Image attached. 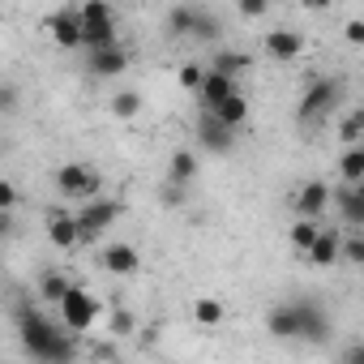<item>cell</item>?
Wrapping results in <instances>:
<instances>
[{"instance_id":"8","label":"cell","mask_w":364,"mask_h":364,"mask_svg":"<svg viewBox=\"0 0 364 364\" xmlns=\"http://www.w3.org/2000/svg\"><path fill=\"white\" fill-rule=\"evenodd\" d=\"M129 48H120V39L116 43H107V48H95L90 56H86V65H90V73L95 77H120V73H129Z\"/></svg>"},{"instance_id":"24","label":"cell","mask_w":364,"mask_h":364,"mask_svg":"<svg viewBox=\"0 0 364 364\" xmlns=\"http://www.w3.org/2000/svg\"><path fill=\"white\" fill-rule=\"evenodd\" d=\"M112 112H116L120 120L141 116V95H137V90H116V95H112Z\"/></svg>"},{"instance_id":"15","label":"cell","mask_w":364,"mask_h":364,"mask_svg":"<svg viewBox=\"0 0 364 364\" xmlns=\"http://www.w3.org/2000/svg\"><path fill=\"white\" fill-rule=\"evenodd\" d=\"M240 90V77H228V73H219V69H206V77H202V86H198V99H202V107H215L219 99H228V95H236Z\"/></svg>"},{"instance_id":"23","label":"cell","mask_w":364,"mask_h":364,"mask_svg":"<svg viewBox=\"0 0 364 364\" xmlns=\"http://www.w3.org/2000/svg\"><path fill=\"white\" fill-rule=\"evenodd\" d=\"M338 171H343V180H364V146L360 141H347V150L338 159Z\"/></svg>"},{"instance_id":"36","label":"cell","mask_w":364,"mask_h":364,"mask_svg":"<svg viewBox=\"0 0 364 364\" xmlns=\"http://www.w3.org/2000/svg\"><path fill=\"white\" fill-rule=\"evenodd\" d=\"M347 39L351 43H364V22H347Z\"/></svg>"},{"instance_id":"18","label":"cell","mask_w":364,"mask_h":364,"mask_svg":"<svg viewBox=\"0 0 364 364\" xmlns=\"http://www.w3.org/2000/svg\"><path fill=\"white\" fill-rule=\"evenodd\" d=\"M43 223H48V240L56 249H77V223H73L69 210H48Z\"/></svg>"},{"instance_id":"26","label":"cell","mask_w":364,"mask_h":364,"mask_svg":"<svg viewBox=\"0 0 364 364\" xmlns=\"http://www.w3.org/2000/svg\"><path fill=\"white\" fill-rule=\"evenodd\" d=\"M317 228H321V219H296V228H291V249L296 253H304L309 245H313V236H317Z\"/></svg>"},{"instance_id":"37","label":"cell","mask_w":364,"mask_h":364,"mask_svg":"<svg viewBox=\"0 0 364 364\" xmlns=\"http://www.w3.org/2000/svg\"><path fill=\"white\" fill-rule=\"evenodd\" d=\"M14 232V210H0V236Z\"/></svg>"},{"instance_id":"12","label":"cell","mask_w":364,"mask_h":364,"mask_svg":"<svg viewBox=\"0 0 364 364\" xmlns=\"http://www.w3.org/2000/svg\"><path fill=\"white\" fill-rule=\"evenodd\" d=\"M291 206H296V215H304V219H321V215L330 210V185H326V180H309V185L296 189Z\"/></svg>"},{"instance_id":"14","label":"cell","mask_w":364,"mask_h":364,"mask_svg":"<svg viewBox=\"0 0 364 364\" xmlns=\"http://www.w3.org/2000/svg\"><path fill=\"white\" fill-rule=\"evenodd\" d=\"M198 141H202V150H210V154H228V150L236 146V129H228V124H219L210 112H202V120H198Z\"/></svg>"},{"instance_id":"29","label":"cell","mask_w":364,"mask_h":364,"mask_svg":"<svg viewBox=\"0 0 364 364\" xmlns=\"http://www.w3.org/2000/svg\"><path fill=\"white\" fill-rule=\"evenodd\" d=\"M338 262H347V266H364V240H360V236L343 240V245H338Z\"/></svg>"},{"instance_id":"27","label":"cell","mask_w":364,"mask_h":364,"mask_svg":"<svg viewBox=\"0 0 364 364\" xmlns=\"http://www.w3.org/2000/svg\"><path fill=\"white\" fill-rule=\"evenodd\" d=\"M189 39H202V43H215L219 39V22H215V14H206V9H198L193 14V35Z\"/></svg>"},{"instance_id":"16","label":"cell","mask_w":364,"mask_h":364,"mask_svg":"<svg viewBox=\"0 0 364 364\" xmlns=\"http://www.w3.org/2000/svg\"><path fill=\"white\" fill-rule=\"evenodd\" d=\"M99 262H103V270H107V274H116V279H120V274H137V270H141V253H137L133 245H107Z\"/></svg>"},{"instance_id":"21","label":"cell","mask_w":364,"mask_h":364,"mask_svg":"<svg viewBox=\"0 0 364 364\" xmlns=\"http://www.w3.org/2000/svg\"><path fill=\"white\" fill-rule=\"evenodd\" d=\"M223 317H228V309H223L215 296H202V300L193 304V321H198V326H206V330L223 326Z\"/></svg>"},{"instance_id":"33","label":"cell","mask_w":364,"mask_h":364,"mask_svg":"<svg viewBox=\"0 0 364 364\" xmlns=\"http://www.w3.org/2000/svg\"><path fill=\"white\" fill-rule=\"evenodd\" d=\"M22 107V95H18V86H9V82H0V112H18Z\"/></svg>"},{"instance_id":"6","label":"cell","mask_w":364,"mask_h":364,"mask_svg":"<svg viewBox=\"0 0 364 364\" xmlns=\"http://www.w3.org/2000/svg\"><path fill=\"white\" fill-rule=\"evenodd\" d=\"M334 103H338V82H334V77H313L309 90H304V99H300V107H296V116H300L304 124H313V120L330 116Z\"/></svg>"},{"instance_id":"5","label":"cell","mask_w":364,"mask_h":364,"mask_svg":"<svg viewBox=\"0 0 364 364\" xmlns=\"http://www.w3.org/2000/svg\"><path fill=\"white\" fill-rule=\"evenodd\" d=\"M99 189H103V176L90 163H65V167H56V193L60 198L86 202V198H99Z\"/></svg>"},{"instance_id":"20","label":"cell","mask_w":364,"mask_h":364,"mask_svg":"<svg viewBox=\"0 0 364 364\" xmlns=\"http://www.w3.org/2000/svg\"><path fill=\"white\" fill-rule=\"evenodd\" d=\"M266 330H270L274 338H296V334H300V326H296V304L287 300V304L270 309V317H266Z\"/></svg>"},{"instance_id":"34","label":"cell","mask_w":364,"mask_h":364,"mask_svg":"<svg viewBox=\"0 0 364 364\" xmlns=\"http://www.w3.org/2000/svg\"><path fill=\"white\" fill-rule=\"evenodd\" d=\"M360 133H364V116L360 112H347L343 116V141H360Z\"/></svg>"},{"instance_id":"19","label":"cell","mask_w":364,"mask_h":364,"mask_svg":"<svg viewBox=\"0 0 364 364\" xmlns=\"http://www.w3.org/2000/svg\"><path fill=\"white\" fill-rule=\"evenodd\" d=\"M198 171H202V163H198V154H193V150H176V154H171V163H167L171 185H180V189H185V185H193V180H198Z\"/></svg>"},{"instance_id":"10","label":"cell","mask_w":364,"mask_h":364,"mask_svg":"<svg viewBox=\"0 0 364 364\" xmlns=\"http://www.w3.org/2000/svg\"><path fill=\"white\" fill-rule=\"evenodd\" d=\"M338 245H343V228H317V236H313V245L304 249V257H309V266H317V270H326V266H334L338 262Z\"/></svg>"},{"instance_id":"38","label":"cell","mask_w":364,"mask_h":364,"mask_svg":"<svg viewBox=\"0 0 364 364\" xmlns=\"http://www.w3.org/2000/svg\"><path fill=\"white\" fill-rule=\"evenodd\" d=\"M300 5H304V9H313V14H317V9H330V0H300Z\"/></svg>"},{"instance_id":"3","label":"cell","mask_w":364,"mask_h":364,"mask_svg":"<svg viewBox=\"0 0 364 364\" xmlns=\"http://www.w3.org/2000/svg\"><path fill=\"white\" fill-rule=\"evenodd\" d=\"M120 215H124L120 202H112V198H86V206L73 215V223H77V245H95Z\"/></svg>"},{"instance_id":"7","label":"cell","mask_w":364,"mask_h":364,"mask_svg":"<svg viewBox=\"0 0 364 364\" xmlns=\"http://www.w3.org/2000/svg\"><path fill=\"white\" fill-rule=\"evenodd\" d=\"M330 202L338 206L347 228H360L364 223V180H343L338 189H330Z\"/></svg>"},{"instance_id":"25","label":"cell","mask_w":364,"mask_h":364,"mask_svg":"<svg viewBox=\"0 0 364 364\" xmlns=\"http://www.w3.org/2000/svg\"><path fill=\"white\" fill-rule=\"evenodd\" d=\"M65 291H69V279H65L60 270H43V279H39V296H43L48 304H56Z\"/></svg>"},{"instance_id":"13","label":"cell","mask_w":364,"mask_h":364,"mask_svg":"<svg viewBox=\"0 0 364 364\" xmlns=\"http://www.w3.org/2000/svg\"><path fill=\"white\" fill-rule=\"evenodd\" d=\"M48 35H52L56 48H65V52L82 48V22H77V9H56V14L48 18Z\"/></svg>"},{"instance_id":"1","label":"cell","mask_w":364,"mask_h":364,"mask_svg":"<svg viewBox=\"0 0 364 364\" xmlns=\"http://www.w3.org/2000/svg\"><path fill=\"white\" fill-rule=\"evenodd\" d=\"M18 334H22L26 355H35V360L69 364L77 355V334H69L65 326H56L52 317H43L35 304H22L18 309Z\"/></svg>"},{"instance_id":"31","label":"cell","mask_w":364,"mask_h":364,"mask_svg":"<svg viewBox=\"0 0 364 364\" xmlns=\"http://www.w3.org/2000/svg\"><path fill=\"white\" fill-rule=\"evenodd\" d=\"M236 9H240V18H249V22H262V18L270 14V0H236Z\"/></svg>"},{"instance_id":"35","label":"cell","mask_w":364,"mask_h":364,"mask_svg":"<svg viewBox=\"0 0 364 364\" xmlns=\"http://www.w3.org/2000/svg\"><path fill=\"white\" fill-rule=\"evenodd\" d=\"M18 202H22L18 185H14V180H0V210H14Z\"/></svg>"},{"instance_id":"32","label":"cell","mask_w":364,"mask_h":364,"mask_svg":"<svg viewBox=\"0 0 364 364\" xmlns=\"http://www.w3.org/2000/svg\"><path fill=\"white\" fill-rule=\"evenodd\" d=\"M133 330H137V317H133V313H124V309H116V313H112V334H116V338H124V334H133Z\"/></svg>"},{"instance_id":"4","label":"cell","mask_w":364,"mask_h":364,"mask_svg":"<svg viewBox=\"0 0 364 364\" xmlns=\"http://www.w3.org/2000/svg\"><path fill=\"white\" fill-rule=\"evenodd\" d=\"M56 317H60V326H65L69 334H86V330L95 326V317H99V300H95L86 287L69 283V291L56 300Z\"/></svg>"},{"instance_id":"30","label":"cell","mask_w":364,"mask_h":364,"mask_svg":"<svg viewBox=\"0 0 364 364\" xmlns=\"http://www.w3.org/2000/svg\"><path fill=\"white\" fill-rule=\"evenodd\" d=\"M202 77H206V69H202L198 60H189V65H180V86H185V90H193V95H198Z\"/></svg>"},{"instance_id":"17","label":"cell","mask_w":364,"mask_h":364,"mask_svg":"<svg viewBox=\"0 0 364 364\" xmlns=\"http://www.w3.org/2000/svg\"><path fill=\"white\" fill-rule=\"evenodd\" d=\"M202 112H210L219 124H228V129H240L245 120H249V99L236 90V95H228V99H219L215 107H202Z\"/></svg>"},{"instance_id":"9","label":"cell","mask_w":364,"mask_h":364,"mask_svg":"<svg viewBox=\"0 0 364 364\" xmlns=\"http://www.w3.org/2000/svg\"><path fill=\"white\" fill-rule=\"evenodd\" d=\"M262 52L274 60V65H291L296 56H304V35L300 31H270L262 39Z\"/></svg>"},{"instance_id":"11","label":"cell","mask_w":364,"mask_h":364,"mask_svg":"<svg viewBox=\"0 0 364 364\" xmlns=\"http://www.w3.org/2000/svg\"><path fill=\"white\" fill-rule=\"evenodd\" d=\"M291 304H296V326H300V334H296V338L321 343V338H326V330H330L326 309H321L317 300H291Z\"/></svg>"},{"instance_id":"28","label":"cell","mask_w":364,"mask_h":364,"mask_svg":"<svg viewBox=\"0 0 364 364\" xmlns=\"http://www.w3.org/2000/svg\"><path fill=\"white\" fill-rule=\"evenodd\" d=\"M210 69H219V73H228V77H240V73L249 69V56H240V52H219V56L210 60Z\"/></svg>"},{"instance_id":"2","label":"cell","mask_w":364,"mask_h":364,"mask_svg":"<svg viewBox=\"0 0 364 364\" xmlns=\"http://www.w3.org/2000/svg\"><path fill=\"white\" fill-rule=\"evenodd\" d=\"M77 22H82V48L86 52L116 43V14H112L107 0H86L77 9Z\"/></svg>"},{"instance_id":"22","label":"cell","mask_w":364,"mask_h":364,"mask_svg":"<svg viewBox=\"0 0 364 364\" xmlns=\"http://www.w3.org/2000/svg\"><path fill=\"white\" fill-rule=\"evenodd\" d=\"M193 14H198L193 5H176V9L167 14V35H171V39H189V35H193Z\"/></svg>"}]
</instances>
